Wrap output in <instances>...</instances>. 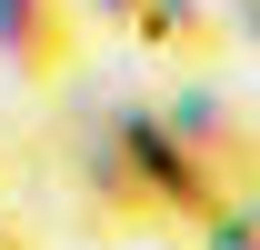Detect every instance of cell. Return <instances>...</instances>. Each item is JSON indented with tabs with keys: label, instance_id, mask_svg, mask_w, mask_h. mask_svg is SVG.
Segmentation results:
<instances>
[{
	"label": "cell",
	"instance_id": "1",
	"mask_svg": "<svg viewBox=\"0 0 260 250\" xmlns=\"http://www.w3.org/2000/svg\"><path fill=\"white\" fill-rule=\"evenodd\" d=\"M230 200V180L210 160L160 120V100L130 90L110 110L70 130V210L90 240H130V230H150V240H200V220Z\"/></svg>",
	"mask_w": 260,
	"mask_h": 250
},
{
	"label": "cell",
	"instance_id": "2",
	"mask_svg": "<svg viewBox=\"0 0 260 250\" xmlns=\"http://www.w3.org/2000/svg\"><path fill=\"white\" fill-rule=\"evenodd\" d=\"M0 70L20 90H60L80 70V0H0Z\"/></svg>",
	"mask_w": 260,
	"mask_h": 250
},
{
	"label": "cell",
	"instance_id": "3",
	"mask_svg": "<svg viewBox=\"0 0 260 250\" xmlns=\"http://www.w3.org/2000/svg\"><path fill=\"white\" fill-rule=\"evenodd\" d=\"M130 40H140V60H160L170 80H210L230 60V30H220V0H130Z\"/></svg>",
	"mask_w": 260,
	"mask_h": 250
},
{
	"label": "cell",
	"instance_id": "4",
	"mask_svg": "<svg viewBox=\"0 0 260 250\" xmlns=\"http://www.w3.org/2000/svg\"><path fill=\"white\" fill-rule=\"evenodd\" d=\"M160 120L180 130V140H190V150L210 160L220 180H230V170H240V160L260 150V120L240 110V100H220L210 80H170V90H160Z\"/></svg>",
	"mask_w": 260,
	"mask_h": 250
},
{
	"label": "cell",
	"instance_id": "5",
	"mask_svg": "<svg viewBox=\"0 0 260 250\" xmlns=\"http://www.w3.org/2000/svg\"><path fill=\"white\" fill-rule=\"evenodd\" d=\"M220 30H230V50L260 60V0H220Z\"/></svg>",
	"mask_w": 260,
	"mask_h": 250
},
{
	"label": "cell",
	"instance_id": "6",
	"mask_svg": "<svg viewBox=\"0 0 260 250\" xmlns=\"http://www.w3.org/2000/svg\"><path fill=\"white\" fill-rule=\"evenodd\" d=\"M80 20H100V30H120V20H130V0H80Z\"/></svg>",
	"mask_w": 260,
	"mask_h": 250
},
{
	"label": "cell",
	"instance_id": "7",
	"mask_svg": "<svg viewBox=\"0 0 260 250\" xmlns=\"http://www.w3.org/2000/svg\"><path fill=\"white\" fill-rule=\"evenodd\" d=\"M0 250H40V240H30V230H20V220H0Z\"/></svg>",
	"mask_w": 260,
	"mask_h": 250
},
{
	"label": "cell",
	"instance_id": "8",
	"mask_svg": "<svg viewBox=\"0 0 260 250\" xmlns=\"http://www.w3.org/2000/svg\"><path fill=\"white\" fill-rule=\"evenodd\" d=\"M0 190H10V160H0Z\"/></svg>",
	"mask_w": 260,
	"mask_h": 250
}]
</instances>
